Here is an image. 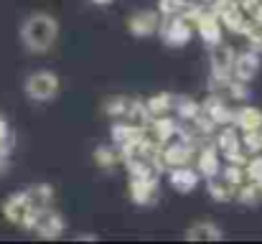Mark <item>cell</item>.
<instances>
[{
	"instance_id": "1",
	"label": "cell",
	"mask_w": 262,
	"mask_h": 244,
	"mask_svg": "<svg viewBox=\"0 0 262 244\" xmlns=\"http://www.w3.org/2000/svg\"><path fill=\"white\" fill-rule=\"evenodd\" d=\"M59 38V20L49 13H33L20 26V41L31 54H46Z\"/></svg>"
},
{
	"instance_id": "2",
	"label": "cell",
	"mask_w": 262,
	"mask_h": 244,
	"mask_svg": "<svg viewBox=\"0 0 262 244\" xmlns=\"http://www.w3.org/2000/svg\"><path fill=\"white\" fill-rule=\"evenodd\" d=\"M59 86H61V84H59V77H56L54 72H49V69L33 72V74H28L26 81H23V92H26V97H28L31 102H38V104L56 99Z\"/></svg>"
},
{
	"instance_id": "3",
	"label": "cell",
	"mask_w": 262,
	"mask_h": 244,
	"mask_svg": "<svg viewBox=\"0 0 262 244\" xmlns=\"http://www.w3.org/2000/svg\"><path fill=\"white\" fill-rule=\"evenodd\" d=\"M211 79H209V89L211 92H222L227 89V84L232 79V64H234V49L227 43H216L211 46Z\"/></svg>"
},
{
	"instance_id": "4",
	"label": "cell",
	"mask_w": 262,
	"mask_h": 244,
	"mask_svg": "<svg viewBox=\"0 0 262 244\" xmlns=\"http://www.w3.org/2000/svg\"><path fill=\"white\" fill-rule=\"evenodd\" d=\"M158 33L163 36V43L171 46V49H183L191 38H193V23L178 13V15H168L166 20H161V28Z\"/></svg>"
},
{
	"instance_id": "5",
	"label": "cell",
	"mask_w": 262,
	"mask_h": 244,
	"mask_svg": "<svg viewBox=\"0 0 262 244\" xmlns=\"http://www.w3.org/2000/svg\"><path fill=\"white\" fill-rule=\"evenodd\" d=\"M209 10L222 20V28H227L232 33H242L245 26L250 23V15L237 5V0H211Z\"/></svg>"
},
{
	"instance_id": "6",
	"label": "cell",
	"mask_w": 262,
	"mask_h": 244,
	"mask_svg": "<svg viewBox=\"0 0 262 244\" xmlns=\"http://www.w3.org/2000/svg\"><path fill=\"white\" fill-rule=\"evenodd\" d=\"M176 135H178V122H176L173 117H168V115H158V117H153L143 127V138L150 145H156V148H163L166 143L173 140Z\"/></svg>"
},
{
	"instance_id": "7",
	"label": "cell",
	"mask_w": 262,
	"mask_h": 244,
	"mask_svg": "<svg viewBox=\"0 0 262 244\" xmlns=\"http://www.w3.org/2000/svg\"><path fill=\"white\" fill-rule=\"evenodd\" d=\"M127 193H130L133 204H138V206L153 204V198L158 196V175H130Z\"/></svg>"
},
{
	"instance_id": "8",
	"label": "cell",
	"mask_w": 262,
	"mask_h": 244,
	"mask_svg": "<svg viewBox=\"0 0 262 244\" xmlns=\"http://www.w3.org/2000/svg\"><path fill=\"white\" fill-rule=\"evenodd\" d=\"M161 20H163V15L158 10H138L127 18V31L135 38H148V36L158 33Z\"/></svg>"
},
{
	"instance_id": "9",
	"label": "cell",
	"mask_w": 262,
	"mask_h": 244,
	"mask_svg": "<svg viewBox=\"0 0 262 244\" xmlns=\"http://www.w3.org/2000/svg\"><path fill=\"white\" fill-rule=\"evenodd\" d=\"M33 232L41 237V239H59L64 232H67V219L51 209H43L36 219V227Z\"/></svg>"
},
{
	"instance_id": "10",
	"label": "cell",
	"mask_w": 262,
	"mask_h": 244,
	"mask_svg": "<svg viewBox=\"0 0 262 244\" xmlns=\"http://www.w3.org/2000/svg\"><path fill=\"white\" fill-rule=\"evenodd\" d=\"M163 153V163L166 168H176V165H191V161L196 158V150H193V143L188 140H171L161 148Z\"/></svg>"
},
{
	"instance_id": "11",
	"label": "cell",
	"mask_w": 262,
	"mask_h": 244,
	"mask_svg": "<svg viewBox=\"0 0 262 244\" xmlns=\"http://www.w3.org/2000/svg\"><path fill=\"white\" fill-rule=\"evenodd\" d=\"M193 28H196V33L204 38V43H209V46L222 43V20H219L211 10H206V8H204V10L196 15Z\"/></svg>"
},
{
	"instance_id": "12",
	"label": "cell",
	"mask_w": 262,
	"mask_h": 244,
	"mask_svg": "<svg viewBox=\"0 0 262 244\" xmlns=\"http://www.w3.org/2000/svg\"><path fill=\"white\" fill-rule=\"evenodd\" d=\"M260 54L255 49L250 51H242V54H234V64H232V77L242 81H252L257 74H260Z\"/></svg>"
},
{
	"instance_id": "13",
	"label": "cell",
	"mask_w": 262,
	"mask_h": 244,
	"mask_svg": "<svg viewBox=\"0 0 262 244\" xmlns=\"http://www.w3.org/2000/svg\"><path fill=\"white\" fill-rule=\"evenodd\" d=\"M201 112H204L214 125H232V122H234V109L219 97V92H216V94L211 92V94L204 99Z\"/></svg>"
},
{
	"instance_id": "14",
	"label": "cell",
	"mask_w": 262,
	"mask_h": 244,
	"mask_svg": "<svg viewBox=\"0 0 262 244\" xmlns=\"http://www.w3.org/2000/svg\"><path fill=\"white\" fill-rule=\"evenodd\" d=\"M168 183L171 188L178 191V193H191L196 186H199V170H193L191 165H176V168H168Z\"/></svg>"
},
{
	"instance_id": "15",
	"label": "cell",
	"mask_w": 262,
	"mask_h": 244,
	"mask_svg": "<svg viewBox=\"0 0 262 244\" xmlns=\"http://www.w3.org/2000/svg\"><path fill=\"white\" fill-rule=\"evenodd\" d=\"M23 193H26L28 209H31V211H36V214H41L43 209H49V206H51V201H54V188H51L49 183H36V186L26 188Z\"/></svg>"
},
{
	"instance_id": "16",
	"label": "cell",
	"mask_w": 262,
	"mask_h": 244,
	"mask_svg": "<svg viewBox=\"0 0 262 244\" xmlns=\"http://www.w3.org/2000/svg\"><path fill=\"white\" fill-rule=\"evenodd\" d=\"M110 135H112V140H115V148H125V145L138 143V140L143 138V127H138V125H133V122H127V120L120 117V122L112 125Z\"/></svg>"
},
{
	"instance_id": "17",
	"label": "cell",
	"mask_w": 262,
	"mask_h": 244,
	"mask_svg": "<svg viewBox=\"0 0 262 244\" xmlns=\"http://www.w3.org/2000/svg\"><path fill=\"white\" fill-rule=\"evenodd\" d=\"M196 170H199L201 178H211V175H219L222 173V158H219L216 148L206 145V148L199 150V156H196Z\"/></svg>"
},
{
	"instance_id": "18",
	"label": "cell",
	"mask_w": 262,
	"mask_h": 244,
	"mask_svg": "<svg viewBox=\"0 0 262 244\" xmlns=\"http://www.w3.org/2000/svg\"><path fill=\"white\" fill-rule=\"evenodd\" d=\"M28 211H31V209H28V201H26V193H23V191L10 193V196L5 198V204H3V216H5L10 224H18V227H20V221H23V216H26Z\"/></svg>"
},
{
	"instance_id": "19",
	"label": "cell",
	"mask_w": 262,
	"mask_h": 244,
	"mask_svg": "<svg viewBox=\"0 0 262 244\" xmlns=\"http://www.w3.org/2000/svg\"><path fill=\"white\" fill-rule=\"evenodd\" d=\"M222 229L211 221H196L186 229V242H219Z\"/></svg>"
},
{
	"instance_id": "20",
	"label": "cell",
	"mask_w": 262,
	"mask_h": 244,
	"mask_svg": "<svg viewBox=\"0 0 262 244\" xmlns=\"http://www.w3.org/2000/svg\"><path fill=\"white\" fill-rule=\"evenodd\" d=\"M234 127H239L242 132L247 130H262V109L260 107H252V104H245L239 112H234Z\"/></svg>"
},
{
	"instance_id": "21",
	"label": "cell",
	"mask_w": 262,
	"mask_h": 244,
	"mask_svg": "<svg viewBox=\"0 0 262 244\" xmlns=\"http://www.w3.org/2000/svg\"><path fill=\"white\" fill-rule=\"evenodd\" d=\"M216 148H219V153L224 158L237 153V150H242V140H239V132H237L234 125H224V130L216 135Z\"/></svg>"
},
{
	"instance_id": "22",
	"label": "cell",
	"mask_w": 262,
	"mask_h": 244,
	"mask_svg": "<svg viewBox=\"0 0 262 244\" xmlns=\"http://www.w3.org/2000/svg\"><path fill=\"white\" fill-rule=\"evenodd\" d=\"M122 120H127V122H133V125H138V127H145V125L153 120V115H150V109H148V104H145L143 99H130Z\"/></svg>"
},
{
	"instance_id": "23",
	"label": "cell",
	"mask_w": 262,
	"mask_h": 244,
	"mask_svg": "<svg viewBox=\"0 0 262 244\" xmlns=\"http://www.w3.org/2000/svg\"><path fill=\"white\" fill-rule=\"evenodd\" d=\"M206 191H209V196L214 198V201H219V204H227V201H232L234 198V186L232 183H227L224 178H216V175H211V178H206Z\"/></svg>"
},
{
	"instance_id": "24",
	"label": "cell",
	"mask_w": 262,
	"mask_h": 244,
	"mask_svg": "<svg viewBox=\"0 0 262 244\" xmlns=\"http://www.w3.org/2000/svg\"><path fill=\"white\" fill-rule=\"evenodd\" d=\"M145 104H148V109H150L153 117H158V115H168V112L173 109V94H171V92H158V94L148 97Z\"/></svg>"
},
{
	"instance_id": "25",
	"label": "cell",
	"mask_w": 262,
	"mask_h": 244,
	"mask_svg": "<svg viewBox=\"0 0 262 244\" xmlns=\"http://www.w3.org/2000/svg\"><path fill=\"white\" fill-rule=\"evenodd\" d=\"M173 109L178 120L188 122L201 112V104H196V99H191V97H173Z\"/></svg>"
},
{
	"instance_id": "26",
	"label": "cell",
	"mask_w": 262,
	"mask_h": 244,
	"mask_svg": "<svg viewBox=\"0 0 262 244\" xmlns=\"http://www.w3.org/2000/svg\"><path fill=\"white\" fill-rule=\"evenodd\" d=\"M92 158H94V163H97L99 168L110 170V168H115V165H117L120 153H117V148H115V145H97V148H94V153H92Z\"/></svg>"
},
{
	"instance_id": "27",
	"label": "cell",
	"mask_w": 262,
	"mask_h": 244,
	"mask_svg": "<svg viewBox=\"0 0 262 244\" xmlns=\"http://www.w3.org/2000/svg\"><path fill=\"white\" fill-rule=\"evenodd\" d=\"M127 102H130L127 97H107L104 104H102V112H104L107 117H112V120H120V117H125Z\"/></svg>"
},
{
	"instance_id": "28",
	"label": "cell",
	"mask_w": 262,
	"mask_h": 244,
	"mask_svg": "<svg viewBox=\"0 0 262 244\" xmlns=\"http://www.w3.org/2000/svg\"><path fill=\"white\" fill-rule=\"evenodd\" d=\"M242 140V150L247 156H255V153H262V130H247L239 135Z\"/></svg>"
},
{
	"instance_id": "29",
	"label": "cell",
	"mask_w": 262,
	"mask_h": 244,
	"mask_svg": "<svg viewBox=\"0 0 262 244\" xmlns=\"http://www.w3.org/2000/svg\"><path fill=\"white\" fill-rule=\"evenodd\" d=\"M234 196H237L242 204L252 206V204H257V198H260V186H257V183H252V181H245V183H239V186H237Z\"/></svg>"
},
{
	"instance_id": "30",
	"label": "cell",
	"mask_w": 262,
	"mask_h": 244,
	"mask_svg": "<svg viewBox=\"0 0 262 244\" xmlns=\"http://www.w3.org/2000/svg\"><path fill=\"white\" fill-rule=\"evenodd\" d=\"M245 178L247 181H252V183H262V156L260 153H255V156H250L247 163H245Z\"/></svg>"
},
{
	"instance_id": "31",
	"label": "cell",
	"mask_w": 262,
	"mask_h": 244,
	"mask_svg": "<svg viewBox=\"0 0 262 244\" xmlns=\"http://www.w3.org/2000/svg\"><path fill=\"white\" fill-rule=\"evenodd\" d=\"M242 36H247V41H250V46L262 54V26H257L252 18H250V23L245 26V31H242Z\"/></svg>"
},
{
	"instance_id": "32",
	"label": "cell",
	"mask_w": 262,
	"mask_h": 244,
	"mask_svg": "<svg viewBox=\"0 0 262 244\" xmlns=\"http://www.w3.org/2000/svg\"><path fill=\"white\" fill-rule=\"evenodd\" d=\"M227 92L232 94V99H237V102H245V99H250V81H242V79H229L227 84Z\"/></svg>"
},
{
	"instance_id": "33",
	"label": "cell",
	"mask_w": 262,
	"mask_h": 244,
	"mask_svg": "<svg viewBox=\"0 0 262 244\" xmlns=\"http://www.w3.org/2000/svg\"><path fill=\"white\" fill-rule=\"evenodd\" d=\"M188 3H191V0H158V13H161L163 18L178 15V13H183V8H186Z\"/></svg>"
},
{
	"instance_id": "34",
	"label": "cell",
	"mask_w": 262,
	"mask_h": 244,
	"mask_svg": "<svg viewBox=\"0 0 262 244\" xmlns=\"http://www.w3.org/2000/svg\"><path fill=\"white\" fill-rule=\"evenodd\" d=\"M224 181L232 183L234 188H237L239 183H245V181H247V178H245V165H234V163H229V165L224 168Z\"/></svg>"
},
{
	"instance_id": "35",
	"label": "cell",
	"mask_w": 262,
	"mask_h": 244,
	"mask_svg": "<svg viewBox=\"0 0 262 244\" xmlns=\"http://www.w3.org/2000/svg\"><path fill=\"white\" fill-rule=\"evenodd\" d=\"M260 3H262V0H237V5H239L247 15H252V13L257 10V5H260Z\"/></svg>"
},
{
	"instance_id": "36",
	"label": "cell",
	"mask_w": 262,
	"mask_h": 244,
	"mask_svg": "<svg viewBox=\"0 0 262 244\" xmlns=\"http://www.w3.org/2000/svg\"><path fill=\"white\" fill-rule=\"evenodd\" d=\"M8 135H10V130H8V122L0 117V145H10V143H8Z\"/></svg>"
},
{
	"instance_id": "37",
	"label": "cell",
	"mask_w": 262,
	"mask_h": 244,
	"mask_svg": "<svg viewBox=\"0 0 262 244\" xmlns=\"http://www.w3.org/2000/svg\"><path fill=\"white\" fill-rule=\"evenodd\" d=\"M89 3H94V5H110V3H115V0H89Z\"/></svg>"
},
{
	"instance_id": "38",
	"label": "cell",
	"mask_w": 262,
	"mask_h": 244,
	"mask_svg": "<svg viewBox=\"0 0 262 244\" xmlns=\"http://www.w3.org/2000/svg\"><path fill=\"white\" fill-rule=\"evenodd\" d=\"M260 196H262V183H260Z\"/></svg>"
},
{
	"instance_id": "39",
	"label": "cell",
	"mask_w": 262,
	"mask_h": 244,
	"mask_svg": "<svg viewBox=\"0 0 262 244\" xmlns=\"http://www.w3.org/2000/svg\"><path fill=\"white\" fill-rule=\"evenodd\" d=\"M204 3H211V0H204Z\"/></svg>"
},
{
	"instance_id": "40",
	"label": "cell",
	"mask_w": 262,
	"mask_h": 244,
	"mask_svg": "<svg viewBox=\"0 0 262 244\" xmlns=\"http://www.w3.org/2000/svg\"><path fill=\"white\" fill-rule=\"evenodd\" d=\"M191 3H193V0H191Z\"/></svg>"
}]
</instances>
